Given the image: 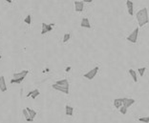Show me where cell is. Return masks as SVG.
<instances>
[{
    "label": "cell",
    "instance_id": "5b68a950",
    "mask_svg": "<svg viewBox=\"0 0 149 123\" xmlns=\"http://www.w3.org/2000/svg\"><path fill=\"white\" fill-rule=\"evenodd\" d=\"M42 30H41V35H45L46 33H49L53 30L52 28V24H46V23H42Z\"/></svg>",
    "mask_w": 149,
    "mask_h": 123
},
{
    "label": "cell",
    "instance_id": "9a60e30c",
    "mask_svg": "<svg viewBox=\"0 0 149 123\" xmlns=\"http://www.w3.org/2000/svg\"><path fill=\"white\" fill-rule=\"evenodd\" d=\"M114 106L117 109H120L123 106V98H116V99H114Z\"/></svg>",
    "mask_w": 149,
    "mask_h": 123
},
{
    "label": "cell",
    "instance_id": "7c38bea8",
    "mask_svg": "<svg viewBox=\"0 0 149 123\" xmlns=\"http://www.w3.org/2000/svg\"><path fill=\"white\" fill-rule=\"evenodd\" d=\"M80 26L82 28H87V29H90L91 28V24L89 22V19L84 17L82 20H81V23H80Z\"/></svg>",
    "mask_w": 149,
    "mask_h": 123
},
{
    "label": "cell",
    "instance_id": "4fadbf2b",
    "mask_svg": "<svg viewBox=\"0 0 149 123\" xmlns=\"http://www.w3.org/2000/svg\"><path fill=\"white\" fill-rule=\"evenodd\" d=\"M56 85H57V86H61V87H70V85H69V81L67 80V79H61V80H59V81H56Z\"/></svg>",
    "mask_w": 149,
    "mask_h": 123
},
{
    "label": "cell",
    "instance_id": "5bb4252c",
    "mask_svg": "<svg viewBox=\"0 0 149 123\" xmlns=\"http://www.w3.org/2000/svg\"><path fill=\"white\" fill-rule=\"evenodd\" d=\"M65 114L66 115H68V117H73L74 115V108L71 107L69 105H66L65 106Z\"/></svg>",
    "mask_w": 149,
    "mask_h": 123
},
{
    "label": "cell",
    "instance_id": "ffe728a7",
    "mask_svg": "<svg viewBox=\"0 0 149 123\" xmlns=\"http://www.w3.org/2000/svg\"><path fill=\"white\" fill-rule=\"evenodd\" d=\"M139 121H141V122H143V123H149V117H139Z\"/></svg>",
    "mask_w": 149,
    "mask_h": 123
},
{
    "label": "cell",
    "instance_id": "ba28073f",
    "mask_svg": "<svg viewBox=\"0 0 149 123\" xmlns=\"http://www.w3.org/2000/svg\"><path fill=\"white\" fill-rule=\"evenodd\" d=\"M52 87L55 89L56 91H59V92H62L63 94H66V95H69V88L68 87H61V86H57L56 84H53Z\"/></svg>",
    "mask_w": 149,
    "mask_h": 123
},
{
    "label": "cell",
    "instance_id": "e0dca14e",
    "mask_svg": "<svg viewBox=\"0 0 149 123\" xmlns=\"http://www.w3.org/2000/svg\"><path fill=\"white\" fill-rule=\"evenodd\" d=\"M26 110H27V112H28L30 118L33 119L36 117V111H33V110H32V109H30V108H26Z\"/></svg>",
    "mask_w": 149,
    "mask_h": 123
},
{
    "label": "cell",
    "instance_id": "8992f818",
    "mask_svg": "<svg viewBox=\"0 0 149 123\" xmlns=\"http://www.w3.org/2000/svg\"><path fill=\"white\" fill-rule=\"evenodd\" d=\"M74 10H76V12L81 13L83 11V8H84L83 1H74Z\"/></svg>",
    "mask_w": 149,
    "mask_h": 123
},
{
    "label": "cell",
    "instance_id": "cb8c5ba5",
    "mask_svg": "<svg viewBox=\"0 0 149 123\" xmlns=\"http://www.w3.org/2000/svg\"><path fill=\"white\" fill-rule=\"evenodd\" d=\"M118 110H120V112L123 115H125V114L127 113V109H125L124 107H123V106H121V107H120V109H118Z\"/></svg>",
    "mask_w": 149,
    "mask_h": 123
},
{
    "label": "cell",
    "instance_id": "2e32d148",
    "mask_svg": "<svg viewBox=\"0 0 149 123\" xmlns=\"http://www.w3.org/2000/svg\"><path fill=\"white\" fill-rule=\"evenodd\" d=\"M128 73L130 74V76H132V78H133V80H134L135 82H138V77H137L136 72H135L133 69H129V70H128Z\"/></svg>",
    "mask_w": 149,
    "mask_h": 123
},
{
    "label": "cell",
    "instance_id": "ac0fdd59",
    "mask_svg": "<svg viewBox=\"0 0 149 123\" xmlns=\"http://www.w3.org/2000/svg\"><path fill=\"white\" fill-rule=\"evenodd\" d=\"M23 115H24V117H25L26 120L28 121V122H32V121L33 120V119L30 118V117H29V114H28V112H27L26 109H24V110H23Z\"/></svg>",
    "mask_w": 149,
    "mask_h": 123
},
{
    "label": "cell",
    "instance_id": "d6986e66",
    "mask_svg": "<svg viewBox=\"0 0 149 123\" xmlns=\"http://www.w3.org/2000/svg\"><path fill=\"white\" fill-rule=\"evenodd\" d=\"M24 80L23 78H13V79H11V83L13 84V83H17V84H19V83H21V82Z\"/></svg>",
    "mask_w": 149,
    "mask_h": 123
},
{
    "label": "cell",
    "instance_id": "7402d4cb",
    "mask_svg": "<svg viewBox=\"0 0 149 123\" xmlns=\"http://www.w3.org/2000/svg\"><path fill=\"white\" fill-rule=\"evenodd\" d=\"M145 70H146V68H145V67H143V68H139V69H138V72H139V74H141V76H143V74H144V72H145Z\"/></svg>",
    "mask_w": 149,
    "mask_h": 123
},
{
    "label": "cell",
    "instance_id": "484cf974",
    "mask_svg": "<svg viewBox=\"0 0 149 123\" xmlns=\"http://www.w3.org/2000/svg\"><path fill=\"white\" fill-rule=\"evenodd\" d=\"M2 58V56H1V54H0V59H1Z\"/></svg>",
    "mask_w": 149,
    "mask_h": 123
},
{
    "label": "cell",
    "instance_id": "603a6c76",
    "mask_svg": "<svg viewBox=\"0 0 149 123\" xmlns=\"http://www.w3.org/2000/svg\"><path fill=\"white\" fill-rule=\"evenodd\" d=\"M25 23H27L28 24V25H30V24H31V22H32V16L31 15H28V16H26V18H25Z\"/></svg>",
    "mask_w": 149,
    "mask_h": 123
},
{
    "label": "cell",
    "instance_id": "30bf717a",
    "mask_svg": "<svg viewBox=\"0 0 149 123\" xmlns=\"http://www.w3.org/2000/svg\"><path fill=\"white\" fill-rule=\"evenodd\" d=\"M0 91L2 93H5L7 91V85H6V81H5V76H0Z\"/></svg>",
    "mask_w": 149,
    "mask_h": 123
},
{
    "label": "cell",
    "instance_id": "44dd1931",
    "mask_svg": "<svg viewBox=\"0 0 149 123\" xmlns=\"http://www.w3.org/2000/svg\"><path fill=\"white\" fill-rule=\"evenodd\" d=\"M70 37H71V35H70V33H65V35H64V36H63V42H64V43H66L67 41H69Z\"/></svg>",
    "mask_w": 149,
    "mask_h": 123
},
{
    "label": "cell",
    "instance_id": "6da1fadb",
    "mask_svg": "<svg viewBox=\"0 0 149 123\" xmlns=\"http://www.w3.org/2000/svg\"><path fill=\"white\" fill-rule=\"evenodd\" d=\"M136 17L138 20L139 26L143 27L145 24H147L149 22V16H148V11L146 8L141 9V11H139L136 15Z\"/></svg>",
    "mask_w": 149,
    "mask_h": 123
},
{
    "label": "cell",
    "instance_id": "52a82bcc",
    "mask_svg": "<svg viewBox=\"0 0 149 123\" xmlns=\"http://www.w3.org/2000/svg\"><path fill=\"white\" fill-rule=\"evenodd\" d=\"M126 7H127V11H128V13L133 16L134 15V3L130 1V0H127L126 1Z\"/></svg>",
    "mask_w": 149,
    "mask_h": 123
},
{
    "label": "cell",
    "instance_id": "3957f363",
    "mask_svg": "<svg viewBox=\"0 0 149 123\" xmlns=\"http://www.w3.org/2000/svg\"><path fill=\"white\" fill-rule=\"evenodd\" d=\"M139 31H140V29L139 28H136L133 32H132L130 33L129 36H127V41H129V42L131 43H136L137 40H138V35H139Z\"/></svg>",
    "mask_w": 149,
    "mask_h": 123
},
{
    "label": "cell",
    "instance_id": "d4e9b609",
    "mask_svg": "<svg viewBox=\"0 0 149 123\" xmlns=\"http://www.w3.org/2000/svg\"><path fill=\"white\" fill-rule=\"evenodd\" d=\"M84 2H86V3H91V2H92V0H84L83 3H84Z\"/></svg>",
    "mask_w": 149,
    "mask_h": 123
},
{
    "label": "cell",
    "instance_id": "8fae6325",
    "mask_svg": "<svg viewBox=\"0 0 149 123\" xmlns=\"http://www.w3.org/2000/svg\"><path fill=\"white\" fill-rule=\"evenodd\" d=\"M40 95V92L37 90V89H36V90H33L31 92H29L28 95H27V97H31L33 99H36V97H37L38 95Z\"/></svg>",
    "mask_w": 149,
    "mask_h": 123
},
{
    "label": "cell",
    "instance_id": "7a4b0ae2",
    "mask_svg": "<svg viewBox=\"0 0 149 123\" xmlns=\"http://www.w3.org/2000/svg\"><path fill=\"white\" fill-rule=\"evenodd\" d=\"M99 69L100 68L99 67H95L94 69H92L91 71L89 72H87L86 74H84V77L87 78V79H89V80H92L95 78V76H97V72H99Z\"/></svg>",
    "mask_w": 149,
    "mask_h": 123
},
{
    "label": "cell",
    "instance_id": "277c9868",
    "mask_svg": "<svg viewBox=\"0 0 149 123\" xmlns=\"http://www.w3.org/2000/svg\"><path fill=\"white\" fill-rule=\"evenodd\" d=\"M135 102L136 101H135V99H133V98L124 97V98H123V107H124L125 109H128L130 106L133 105Z\"/></svg>",
    "mask_w": 149,
    "mask_h": 123
},
{
    "label": "cell",
    "instance_id": "9c48e42d",
    "mask_svg": "<svg viewBox=\"0 0 149 123\" xmlns=\"http://www.w3.org/2000/svg\"><path fill=\"white\" fill-rule=\"evenodd\" d=\"M29 73V71H27V70H24V71H21V72H19V73H15V74H13V78H24L26 77V76Z\"/></svg>",
    "mask_w": 149,
    "mask_h": 123
}]
</instances>
